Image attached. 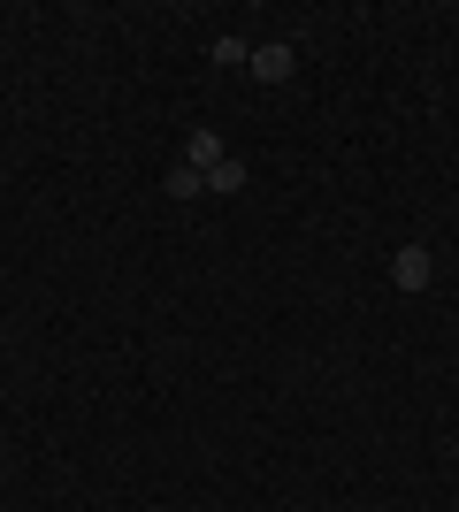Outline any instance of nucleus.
I'll list each match as a JSON object with an SVG mask.
<instances>
[{
	"label": "nucleus",
	"instance_id": "nucleus-5",
	"mask_svg": "<svg viewBox=\"0 0 459 512\" xmlns=\"http://www.w3.org/2000/svg\"><path fill=\"white\" fill-rule=\"evenodd\" d=\"M199 192H207V176H199V169H169V199H199Z\"/></svg>",
	"mask_w": 459,
	"mask_h": 512
},
{
	"label": "nucleus",
	"instance_id": "nucleus-3",
	"mask_svg": "<svg viewBox=\"0 0 459 512\" xmlns=\"http://www.w3.org/2000/svg\"><path fill=\"white\" fill-rule=\"evenodd\" d=\"M253 77H261V85H284L291 77V46H261V54H253Z\"/></svg>",
	"mask_w": 459,
	"mask_h": 512
},
{
	"label": "nucleus",
	"instance_id": "nucleus-1",
	"mask_svg": "<svg viewBox=\"0 0 459 512\" xmlns=\"http://www.w3.org/2000/svg\"><path fill=\"white\" fill-rule=\"evenodd\" d=\"M429 276H437V260L421 253V245H398L391 253V283L398 291H429Z\"/></svg>",
	"mask_w": 459,
	"mask_h": 512
},
{
	"label": "nucleus",
	"instance_id": "nucleus-4",
	"mask_svg": "<svg viewBox=\"0 0 459 512\" xmlns=\"http://www.w3.org/2000/svg\"><path fill=\"white\" fill-rule=\"evenodd\" d=\"M207 192L238 199V192H245V169H238V161H222V169H207Z\"/></svg>",
	"mask_w": 459,
	"mask_h": 512
},
{
	"label": "nucleus",
	"instance_id": "nucleus-2",
	"mask_svg": "<svg viewBox=\"0 0 459 512\" xmlns=\"http://www.w3.org/2000/svg\"><path fill=\"white\" fill-rule=\"evenodd\" d=\"M184 169H199V176L222 169V138L215 130H192V138H184Z\"/></svg>",
	"mask_w": 459,
	"mask_h": 512
}]
</instances>
